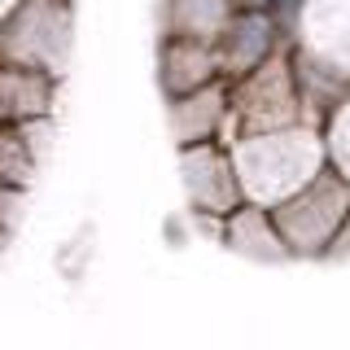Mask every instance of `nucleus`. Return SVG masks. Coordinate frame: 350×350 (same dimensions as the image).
<instances>
[{"label":"nucleus","instance_id":"obj_1","mask_svg":"<svg viewBox=\"0 0 350 350\" xmlns=\"http://www.w3.org/2000/svg\"><path fill=\"white\" fill-rule=\"evenodd\" d=\"M228 149H232L245 206H262V211H276L324 171V140L302 123L271 136H241Z\"/></svg>","mask_w":350,"mask_h":350},{"label":"nucleus","instance_id":"obj_2","mask_svg":"<svg viewBox=\"0 0 350 350\" xmlns=\"http://www.w3.org/2000/svg\"><path fill=\"white\" fill-rule=\"evenodd\" d=\"M70 0H22L0 22V66H27V70L62 79L66 57H70Z\"/></svg>","mask_w":350,"mask_h":350},{"label":"nucleus","instance_id":"obj_3","mask_svg":"<svg viewBox=\"0 0 350 350\" xmlns=\"http://www.w3.org/2000/svg\"><path fill=\"white\" fill-rule=\"evenodd\" d=\"M346 215H350V184L337 171H320L302 193H293L289 202L271 211L289 254H324L342 232Z\"/></svg>","mask_w":350,"mask_h":350},{"label":"nucleus","instance_id":"obj_4","mask_svg":"<svg viewBox=\"0 0 350 350\" xmlns=\"http://www.w3.org/2000/svg\"><path fill=\"white\" fill-rule=\"evenodd\" d=\"M298 70L284 53L267 57L254 75L232 83V131L241 136H271V131L298 127Z\"/></svg>","mask_w":350,"mask_h":350},{"label":"nucleus","instance_id":"obj_5","mask_svg":"<svg viewBox=\"0 0 350 350\" xmlns=\"http://www.w3.org/2000/svg\"><path fill=\"white\" fill-rule=\"evenodd\" d=\"M180 184L189 197L197 219H232L245 197H241V180L232 167V149L228 145H197V149H180Z\"/></svg>","mask_w":350,"mask_h":350},{"label":"nucleus","instance_id":"obj_6","mask_svg":"<svg viewBox=\"0 0 350 350\" xmlns=\"http://www.w3.org/2000/svg\"><path fill=\"white\" fill-rule=\"evenodd\" d=\"M171 123V140L180 149H197V145H224V131L232 127V83H211L193 96H180L167 109Z\"/></svg>","mask_w":350,"mask_h":350},{"label":"nucleus","instance_id":"obj_7","mask_svg":"<svg viewBox=\"0 0 350 350\" xmlns=\"http://www.w3.org/2000/svg\"><path fill=\"white\" fill-rule=\"evenodd\" d=\"M219 75L224 83H241L245 75H254L267 57H276V22L271 14H237L232 27L224 31V40L215 44Z\"/></svg>","mask_w":350,"mask_h":350},{"label":"nucleus","instance_id":"obj_8","mask_svg":"<svg viewBox=\"0 0 350 350\" xmlns=\"http://www.w3.org/2000/svg\"><path fill=\"white\" fill-rule=\"evenodd\" d=\"M158 79L167 101H180V96H193L202 88L219 83V57L206 44H189V40H167L162 44V62H158Z\"/></svg>","mask_w":350,"mask_h":350},{"label":"nucleus","instance_id":"obj_9","mask_svg":"<svg viewBox=\"0 0 350 350\" xmlns=\"http://www.w3.org/2000/svg\"><path fill=\"white\" fill-rule=\"evenodd\" d=\"M57 101V79L27 66H0V123H44Z\"/></svg>","mask_w":350,"mask_h":350},{"label":"nucleus","instance_id":"obj_10","mask_svg":"<svg viewBox=\"0 0 350 350\" xmlns=\"http://www.w3.org/2000/svg\"><path fill=\"white\" fill-rule=\"evenodd\" d=\"M232 0H167V40H189L215 49L224 31L232 27Z\"/></svg>","mask_w":350,"mask_h":350},{"label":"nucleus","instance_id":"obj_11","mask_svg":"<svg viewBox=\"0 0 350 350\" xmlns=\"http://www.w3.org/2000/svg\"><path fill=\"white\" fill-rule=\"evenodd\" d=\"M224 241L237 250V254L262 258V262L289 254L280 232H276V219H271V211H262V206H241L232 219H224Z\"/></svg>","mask_w":350,"mask_h":350},{"label":"nucleus","instance_id":"obj_12","mask_svg":"<svg viewBox=\"0 0 350 350\" xmlns=\"http://www.w3.org/2000/svg\"><path fill=\"white\" fill-rule=\"evenodd\" d=\"M40 131L44 123H0V189L18 193L31 184L40 158Z\"/></svg>","mask_w":350,"mask_h":350},{"label":"nucleus","instance_id":"obj_13","mask_svg":"<svg viewBox=\"0 0 350 350\" xmlns=\"http://www.w3.org/2000/svg\"><path fill=\"white\" fill-rule=\"evenodd\" d=\"M232 5H237V14H267L271 0H232Z\"/></svg>","mask_w":350,"mask_h":350},{"label":"nucleus","instance_id":"obj_14","mask_svg":"<svg viewBox=\"0 0 350 350\" xmlns=\"http://www.w3.org/2000/svg\"><path fill=\"white\" fill-rule=\"evenodd\" d=\"M333 250H350V215H346L342 232H337V241H333Z\"/></svg>","mask_w":350,"mask_h":350},{"label":"nucleus","instance_id":"obj_15","mask_svg":"<svg viewBox=\"0 0 350 350\" xmlns=\"http://www.w3.org/2000/svg\"><path fill=\"white\" fill-rule=\"evenodd\" d=\"M18 5H22V0H0V22H5L9 14H14V9H18Z\"/></svg>","mask_w":350,"mask_h":350},{"label":"nucleus","instance_id":"obj_16","mask_svg":"<svg viewBox=\"0 0 350 350\" xmlns=\"http://www.w3.org/2000/svg\"><path fill=\"white\" fill-rule=\"evenodd\" d=\"M0 237H5V228H0Z\"/></svg>","mask_w":350,"mask_h":350}]
</instances>
